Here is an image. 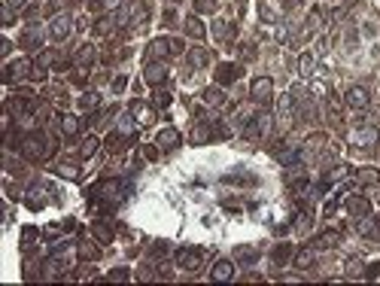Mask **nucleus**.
<instances>
[{
  "mask_svg": "<svg viewBox=\"0 0 380 286\" xmlns=\"http://www.w3.org/2000/svg\"><path fill=\"white\" fill-rule=\"evenodd\" d=\"M240 76V64H219L216 67V82L219 85H228V82H234Z\"/></svg>",
  "mask_w": 380,
  "mask_h": 286,
  "instance_id": "nucleus-11",
  "label": "nucleus"
},
{
  "mask_svg": "<svg viewBox=\"0 0 380 286\" xmlns=\"http://www.w3.org/2000/svg\"><path fill=\"white\" fill-rule=\"evenodd\" d=\"M49 34H52V40H64L70 34V18L67 15H55L49 21Z\"/></svg>",
  "mask_w": 380,
  "mask_h": 286,
  "instance_id": "nucleus-10",
  "label": "nucleus"
},
{
  "mask_svg": "<svg viewBox=\"0 0 380 286\" xmlns=\"http://www.w3.org/2000/svg\"><path fill=\"white\" fill-rule=\"evenodd\" d=\"M125 85H128V79H125V76H119V79H116V82H113V88H116V91H122V88H125Z\"/></svg>",
  "mask_w": 380,
  "mask_h": 286,
  "instance_id": "nucleus-47",
  "label": "nucleus"
},
{
  "mask_svg": "<svg viewBox=\"0 0 380 286\" xmlns=\"http://www.w3.org/2000/svg\"><path fill=\"white\" fill-rule=\"evenodd\" d=\"M33 238H37V232H33V229H24V232H21V244H27V247H30V241H33Z\"/></svg>",
  "mask_w": 380,
  "mask_h": 286,
  "instance_id": "nucleus-45",
  "label": "nucleus"
},
{
  "mask_svg": "<svg viewBox=\"0 0 380 286\" xmlns=\"http://www.w3.org/2000/svg\"><path fill=\"white\" fill-rule=\"evenodd\" d=\"M204 101H207L210 107H216V104H225V94H222V88H216V85H213V88H207V91H204Z\"/></svg>",
  "mask_w": 380,
  "mask_h": 286,
  "instance_id": "nucleus-27",
  "label": "nucleus"
},
{
  "mask_svg": "<svg viewBox=\"0 0 380 286\" xmlns=\"http://www.w3.org/2000/svg\"><path fill=\"white\" fill-rule=\"evenodd\" d=\"M213 9V0H198V12H210Z\"/></svg>",
  "mask_w": 380,
  "mask_h": 286,
  "instance_id": "nucleus-46",
  "label": "nucleus"
},
{
  "mask_svg": "<svg viewBox=\"0 0 380 286\" xmlns=\"http://www.w3.org/2000/svg\"><path fill=\"white\" fill-rule=\"evenodd\" d=\"M268 125H271V116L259 113V116H256V119H253V122H250V125L244 128V134H247V137H259L262 131H268Z\"/></svg>",
  "mask_w": 380,
  "mask_h": 286,
  "instance_id": "nucleus-14",
  "label": "nucleus"
},
{
  "mask_svg": "<svg viewBox=\"0 0 380 286\" xmlns=\"http://www.w3.org/2000/svg\"><path fill=\"white\" fill-rule=\"evenodd\" d=\"M237 259L247 262V265H253V262L259 259V250H256V247H237Z\"/></svg>",
  "mask_w": 380,
  "mask_h": 286,
  "instance_id": "nucleus-29",
  "label": "nucleus"
},
{
  "mask_svg": "<svg viewBox=\"0 0 380 286\" xmlns=\"http://www.w3.org/2000/svg\"><path fill=\"white\" fill-rule=\"evenodd\" d=\"M341 244V232H335V229H329V232H323L320 238H317V247H323V250H332V247H338Z\"/></svg>",
  "mask_w": 380,
  "mask_h": 286,
  "instance_id": "nucleus-18",
  "label": "nucleus"
},
{
  "mask_svg": "<svg viewBox=\"0 0 380 286\" xmlns=\"http://www.w3.org/2000/svg\"><path fill=\"white\" fill-rule=\"evenodd\" d=\"M131 274H128V268H116V271H110L107 274V280H113V283H119V280H128Z\"/></svg>",
  "mask_w": 380,
  "mask_h": 286,
  "instance_id": "nucleus-39",
  "label": "nucleus"
},
{
  "mask_svg": "<svg viewBox=\"0 0 380 286\" xmlns=\"http://www.w3.org/2000/svg\"><path fill=\"white\" fill-rule=\"evenodd\" d=\"M134 122H137L134 116H122V119H119V131H122L125 137H134Z\"/></svg>",
  "mask_w": 380,
  "mask_h": 286,
  "instance_id": "nucleus-37",
  "label": "nucleus"
},
{
  "mask_svg": "<svg viewBox=\"0 0 380 286\" xmlns=\"http://www.w3.org/2000/svg\"><path fill=\"white\" fill-rule=\"evenodd\" d=\"M61 131L64 134H76L79 131V119L76 116H61Z\"/></svg>",
  "mask_w": 380,
  "mask_h": 286,
  "instance_id": "nucleus-33",
  "label": "nucleus"
},
{
  "mask_svg": "<svg viewBox=\"0 0 380 286\" xmlns=\"http://www.w3.org/2000/svg\"><path fill=\"white\" fill-rule=\"evenodd\" d=\"M174 259H177L180 268H186V271H198L201 262H204V250H198V247H180Z\"/></svg>",
  "mask_w": 380,
  "mask_h": 286,
  "instance_id": "nucleus-2",
  "label": "nucleus"
},
{
  "mask_svg": "<svg viewBox=\"0 0 380 286\" xmlns=\"http://www.w3.org/2000/svg\"><path fill=\"white\" fill-rule=\"evenodd\" d=\"M170 52H174L170 40H152V43H149V61H158V58H164V55H170Z\"/></svg>",
  "mask_w": 380,
  "mask_h": 286,
  "instance_id": "nucleus-15",
  "label": "nucleus"
},
{
  "mask_svg": "<svg viewBox=\"0 0 380 286\" xmlns=\"http://www.w3.org/2000/svg\"><path fill=\"white\" fill-rule=\"evenodd\" d=\"M143 79H146L149 85H161V82L167 79V64H164V61H149L146 70H143Z\"/></svg>",
  "mask_w": 380,
  "mask_h": 286,
  "instance_id": "nucleus-4",
  "label": "nucleus"
},
{
  "mask_svg": "<svg viewBox=\"0 0 380 286\" xmlns=\"http://www.w3.org/2000/svg\"><path fill=\"white\" fill-rule=\"evenodd\" d=\"M97 146H100V143H97V137H85V140H82V149H79V155H82V158H91Z\"/></svg>",
  "mask_w": 380,
  "mask_h": 286,
  "instance_id": "nucleus-34",
  "label": "nucleus"
},
{
  "mask_svg": "<svg viewBox=\"0 0 380 286\" xmlns=\"http://www.w3.org/2000/svg\"><path fill=\"white\" fill-rule=\"evenodd\" d=\"M155 146H161L164 152H167V149H177V146H180V134H177V128H164V131H158Z\"/></svg>",
  "mask_w": 380,
  "mask_h": 286,
  "instance_id": "nucleus-12",
  "label": "nucleus"
},
{
  "mask_svg": "<svg viewBox=\"0 0 380 286\" xmlns=\"http://www.w3.org/2000/svg\"><path fill=\"white\" fill-rule=\"evenodd\" d=\"M359 183L380 186V171H374V168H362V171H359Z\"/></svg>",
  "mask_w": 380,
  "mask_h": 286,
  "instance_id": "nucleus-26",
  "label": "nucleus"
},
{
  "mask_svg": "<svg viewBox=\"0 0 380 286\" xmlns=\"http://www.w3.org/2000/svg\"><path fill=\"white\" fill-rule=\"evenodd\" d=\"M76 250H79V256H82V259H88V262L100 256V250H97V244H94V241H79V247H76Z\"/></svg>",
  "mask_w": 380,
  "mask_h": 286,
  "instance_id": "nucleus-22",
  "label": "nucleus"
},
{
  "mask_svg": "<svg viewBox=\"0 0 380 286\" xmlns=\"http://www.w3.org/2000/svg\"><path fill=\"white\" fill-rule=\"evenodd\" d=\"M289 256H295V250H292V244H280V247L274 250V262H277V265H283V262L289 259Z\"/></svg>",
  "mask_w": 380,
  "mask_h": 286,
  "instance_id": "nucleus-30",
  "label": "nucleus"
},
{
  "mask_svg": "<svg viewBox=\"0 0 380 286\" xmlns=\"http://www.w3.org/2000/svg\"><path fill=\"white\" fill-rule=\"evenodd\" d=\"M167 3H170V6H174V3H180V0H167Z\"/></svg>",
  "mask_w": 380,
  "mask_h": 286,
  "instance_id": "nucleus-50",
  "label": "nucleus"
},
{
  "mask_svg": "<svg viewBox=\"0 0 380 286\" xmlns=\"http://www.w3.org/2000/svg\"><path fill=\"white\" fill-rule=\"evenodd\" d=\"M186 34L195 37V40H204V34H207V30H204V21H201L198 15H189V18H186Z\"/></svg>",
  "mask_w": 380,
  "mask_h": 286,
  "instance_id": "nucleus-16",
  "label": "nucleus"
},
{
  "mask_svg": "<svg viewBox=\"0 0 380 286\" xmlns=\"http://www.w3.org/2000/svg\"><path fill=\"white\" fill-rule=\"evenodd\" d=\"M317 259V247H307V250H298L295 253V268H310Z\"/></svg>",
  "mask_w": 380,
  "mask_h": 286,
  "instance_id": "nucleus-19",
  "label": "nucleus"
},
{
  "mask_svg": "<svg viewBox=\"0 0 380 286\" xmlns=\"http://www.w3.org/2000/svg\"><path fill=\"white\" fill-rule=\"evenodd\" d=\"M170 104V91H158L155 94V107H167Z\"/></svg>",
  "mask_w": 380,
  "mask_h": 286,
  "instance_id": "nucleus-44",
  "label": "nucleus"
},
{
  "mask_svg": "<svg viewBox=\"0 0 380 286\" xmlns=\"http://www.w3.org/2000/svg\"><path fill=\"white\" fill-rule=\"evenodd\" d=\"M52 149H55V146H52V140H49L46 131H33V134L21 137V155L30 158V162H43V158H49Z\"/></svg>",
  "mask_w": 380,
  "mask_h": 286,
  "instance_id": "nucleus-1",
  "label": "nucleus"
},
{
  "mask_svg": "<svg viewBox=\"0 0 380 286\" xmlns=\"http://www.w3.org/2000/svg\"><path fill=\"white\" fill-rule=\"evenodd\" d=\"M347 210L353 213V216H368V210H371V204L365 201V198H347Z\"/></svg>",
  "mask_w": 380,
  "mask_h": 286,
  "instance_id": "nucleus-17",
  "label": "nucleus"
},
{
  "mask_svg": "<svg viewBox=\"0 0 380 286\" xmlns=\"http://www.w3.org/2000/svg\"><path fill=\"white\" fill-rule=\"evenodd\" d=\"M350 140H353L356 146H374L380 140V134H377L374 125H362V128H356V131L350 134Z\"/></svg>",
  "mask_w": 380,
  "mask_h": 286,
  "instance_id": "nucleus-5",
  "label": "nucleus"
},
{
  "mask_svg": "<svg viewBox=\"0 0 380 286\" xmlns=\"http://www.w3.org/2000/svg\"><path fill=\"white\" fill-rule=\"evenodd\" d=\"M94 55H97V52H94V46H82V49L76 52V64H91V61H94Z\"/></svg>",
  "mask_w": 380,
  "mask_h": 286,
  "instance_id": "nucleus-31",
  "label": "nucleus"
},
{
  "mask_svg": "<svg viewBox=\"0 0 380 286\" xmlns=\"http://www.w3.org/2000/svg\"><path fill=\"white\" fill-rule=\"evenodd\" d=\"M231 277H234V262H231V259H219V262L213 265V271H210V280H216V283L231 280Z\"/></svg>",
  "mask_w": 380,
  "mask_h": 286,
  "instance_id": "nucleus-9",
  "label": "nucleus"
},
{
  "mask_svg": "<svg viewBox=\"0 0 380 286\" xmlns=\"http://www.w3.org/2000/svg\"><path fill=\"white\" fill-rule=\"evenodd\" d=\"M33 73V64L30 61H15V64H9L6 70H3V82H12V79H21V76H30Z\"/></svg>",
  "mask_w": 380,
  "mask_h": 286,
  "instance_id": "nucleus-6",
  "label": "nucleus"
},
{
  "mask_svg": "<svg viewBox=\"0 0 380 286\" xmlns=\"http://www.w3.org/2000/svg\"><path fill=\"white\" fill-rule=\"evenodd\" d=\"M323 27V9H310V15H307V27H304V37H310L314 30H320Z\"/></svg>",
  "mask_w": 380,
  "mask_h": 286,
  "instance_id": "nucleus-20",
  "label": "nucleus"
},
{
  "mask_svg": "<svg viewBox=\"0 0 380 286\" xmlns=\"http://www.w3.org/2000/svg\"><path fill=\"white\" fill-rule=\"evenodd\" d=\"M91 232H94V238H97L100 244H110V241H113V229H110V226H103V223H94V226H91Z\"/></svg>",
  "mask_w": 380,
  "mask_h": 286,
  "instance_id": "nucleus-25",
  "label": "nucleus"
},
{
  "mask_svg": "<svg viewBox=\"0 0 380 286\" xmlns=\"http://www.w3.org/2000/svg\"><path fill=\"white\" fill-rule=\"evenodd\" d=\"M52 61H55V55H52V52H43V55L37 58V67H43V70H46V67H49Z\"/></svg>",
  "mask_w": 380,
  "mask_h": 286,
  "instance_id": "nucleus-42",
  "label": "nucleus"
},
{
  "mask_svg": "<svg viewBox=\"0 0 380 286\" xmlns=\"http://www.w3.org/2000/svg\"><path fill=\"white\" fill-rule=\"evenodd\" d=\"M326 146V134H310L307 140H304V155H310V152H320Z\"/></svg>",
  "mask_w": 380,
  "mask_h": 286,
  "instance_id": "nucleus-21",
  "label": "nucleus"
},
{
  "mask_svg": "<svg viewBox=\"0 0 380 286\" xmlns=\"http://www.w3.org/2000/svg\"><path fill=\"white\" fill-rule=\"evenodd\" d=\"M94 195H100V198H113V201H119V198H122V183H119V180H107V183H100V186L94 189Z\"/></svg>",
  "mask_w": 380,
  "mask_h": 286,
  "instance_id": "nucleus-13",
  "label": "nucleus"
},
{
  "mask_svg": "<svg viewBox=\"0 0 380 286\" xmlns=\"http://www.w3.org/2000/svg\"><path fill=\"white\" fill-rule=\"evenodd\" d=\"M283 6H286V9H295V6H298V0H286Z\"/></svg>",
  "mask_w": 380,
  "mask_h": 286,
  "instance_id": "nucleus-49",
  "label": "nucleus"
},
{
  "mask_svg": "<svg viewBox=\"0 0 380 286\" xmlns=\"http://www.w3.org/2000/svg\"><path fill=\"white\" fill-rule=\"evenodd\" d=\"M189 64H192V67H204V64H207V52H204L201 46L192 49V52H189Z\"/></svg>",
  "mask_w": 380,
  "mask_h": 286,
  "instance_id": "nucleus-32",
  "label": "nucleus"
},
{
  "mask_svg": "<svg viewBox=\"0 0 380 286\" xmlns=\"http://www.w3.org/2000/svg\"><path fill=\"white\" fill-rule=\"evenodd\" d=\"M210 137H213V131H210L207 125H198V128L192 131V143H198V146H201V143H207Z\"/></svg>",
  "mask_w": 380,
  "mask_h": 286,
  "instance_id": "nucleus-28",
  "label": "nucleus"
},
{
  "mask_svg": "<svg viewBox=\"0 0 380 286\" xmlns=\"http://www.w3.org/2000/svg\"><path fill=\"white\" fill-rule=\"evenodd\" d=\"M58 174H61V177H67V180H73V177H79V171H76L73 165H61V168H58Z\"/></svg>",
  "mask_w": 380,
  "mask_h": 286,
  "instance_id": "nucleus-41",
  "label": "nucleus"
},
{
  "mask_svg": "<svg viewBox=\"0 0 380 286\" xmlns=\"http://www.w3.org/2000/svg\"><path fill=\"white\" fill-rule=\"evenodd\" d=\"M347 107H353V110H365L368 107V88H362V85H353L350 91H347Z\"/></svg>",
  "mask_w": 380,
  "mask_h": 286,
  "instance_id": "nucleus-8",
  "label": "nucleus"
},
{
  "mask_svg": "<svg viewBox=\"0 0 380 286\" xmlns=\"http://www.w3.org/2000/svg\"><path fill=\"white\" fill-rule=\"evenodd\" d=\"M40 40H43V34H40L37 27H30V30H24V34H21V46H27V49H37V46H40Z\"/></svg>",
  "mask_w": 380,
  "mask_h": 286,
  "instance_id": "nucleus-23",
  "label": "nucleus"
},
{
  "mask_svg": "<svg viewBox=\"0 0 380 286\" xmlns=\"http://www.w3.org/2000/svg\"><path fill=\"white\" fill-rule=\"evenodd\" d=\"M216 37H219V40H234V24L219 21V24H216Z\"/></svg>",
  "mask_w": 380,
  "mask_h": 286,
  "instance_id": "nucleus-36",
  "label": "nucleus"
},
{
  "mask_svg": "<svg viewBox=\"0 0 380 286\" xmlns=\"http://www.w3.org/2000/svg\"><path fill=\"white\" fill-rule=\"evenodd\" d=\"M113 21H116V15H103V18L94 24V34H100V37L110 34V30H113Z\"/></svg>",
  "mask_w": 380,
  "mask_h": 286,
  "instance_id": "nucleus-35",
  "label": "nucleus"
},
{
  "mask_svg": "<svg viewBox=\"0 0 380 286\" xmlns=\"http://www.w3.org/2000/svg\"><path fill=\"white\" fill-rule=\"evenodd\" d=\"M298 67H301V73H310V67H314V55H310V52H307V55H301Z\"/></svg>",
  "mask_w": 380,
  "mask_h": 286,
  "instance_id": "nucleus-40",
  "label": "nucleus"
},
{
  "mask_svg": "<svg viewBox=\"0 0 380 286\" xmlns=\"http://www.w3.org/2000/svg\"><path fill=\"white\" fill-rule=\"evenodd\" d=\"M347 274H350V277H359V274H362V259H359V256H353V259L347 262Z\"/></svg>",
  "mask_w": 380,
  "mask_h": 286,
  "instance_id": "nucleus-38",
  "label": "nucleus"
},
{
  "mask_svg": "<svg viewBox=\"0 0 380 286\" xmlns=\"http://www.w3.org/2000/svg\"><path fill=\"white\" fill-rule=\"evenodd\" d=\"M73 82H76V85H85V82H88V70H85V67H79V70L73 73Z\"/></svg>",
  "mask_w": 380,
  "mask_h": 286,
  "instance_id": "nucleus-43",
  "label": "nucleus"
},
{
  "mask_svg": "<svg viewBox=\"0 0 380 286\" xmlns=\"http://www.w3.org/2000/svg\"><path fill=\"white\" fill-rule=\"evenodd\" d=\"M250 94H253V101L268 104V101L274 98V79H271V76H256L253 85H250Z\"/></svg>",
  "mask_w": 380,
  "mask_h": 286,
  "instance_id": "nucleus-3",
  "label": "nucleus"
},
{
  "mask_svg": "<svg viewBox=\"0 0 380 286\" xmlns=\"http://www.w3.org/2000/svg\"><path fill=\"white\" fill-rule=\"evenodd\" d=\"M94 101H97L94 94H82V107H94Z\"/></svg>",
  "mask_w": 380,
  "mask_h": 286,
  "instance_id": "nucleus-48",
  "label": "nucleus"
},
{
  "mask_svg": "<svg viewBox=\"0 0 380 286\" xmlns=\"http://www.w3.org/2000/svg\"><path fill=\"white\" fill-rule=\"evenodd\" d=\"M131 116L137 119V125H152V122H155V110H152L149 104H143V101H134V104H131Z\"/></svg>",
  "mask_w": 380,
  "mask_h": 286,
  "instance_id": "nucleus-7",
  "label": "nucleus"
},
{
  "mask_svg": "<svg viewBox=\"0 0 380 286\" xmlns=\"http://www.w3.org/2000/svg\"><path fill=\"white\" fill-rule=\"evenodd\" d=\"M131 137H125L122 131H116V134H110L107 137V149H113V152H119V149H125V143H128Z\"/></svg>",
  "mask_w": 380,
  "mask_h": 286,
  "instance_id": "nucleus-24",
  "label": "nucleus"
}]
</instances>
